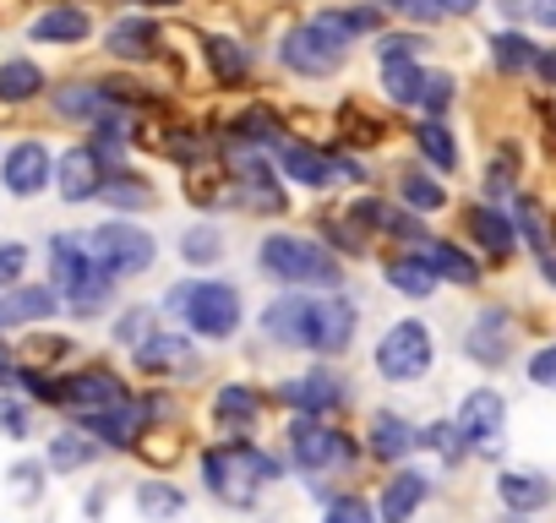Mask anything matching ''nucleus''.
<instances>
[{"instance_id": "obj_1", "label": "nucleus", "mask_w": 556, "mask_h": 523, "mask_svg": "<svg viewBox=\"0 0 556 523\" xmlns=\"http://www.w3.org/2000/svg\"><path fill=\"white\" fill-rule=\"evenodd\" d=\"M355 306L350 301H317V295H285L262 311V339L285 349H312V355H344L355 339Z\"/></svg>"}, {"instance_id": "obj_2", "label": "nucleus", "mask_w": 556, "mask_h": 523, "mask_svg": "<svg viewBox=\"0 0 556 523\" xmlns=\"http://www.w3.org/2000/svg\"><path fill=\"white\" fill-rule=\"evenodd\" d=\"M50 273H55V290L66 295V311L72 317H104L110 311L115 279L88 256L83 234H55L50 240Z\"/></svg>"}, {"instance_id": "obj_3", "label": "nucleus", "mask_w": 556, "mask_h": 523, "mask_svg": "<svg viewBox=\"0 0 556 523\" xmlns=\"http://www.w3.org/2000/svg\"><path fill=\"white\" fill-rule=\"evenodd\" d=\"M256 268L278 284H295V290H328V284L344 279L339 256L328 245L306 240V234H267L256 245Z\"/></svg>"}, {"instance_id": "obj_4", "label": "nucleus", "mask_w": 556, "mask_h": 523, "mask_svg": "<svg viewBox=\"0 0 556 523\" xmlns=\"http://www.w3.org/2000/svg\"><path fill=\"white\" fill-rule=\"evenodd\" d=\"M273 474H278V463L262 447H251V442H224V447H207L202 452V480L229 507H251Z\"/></svg>"}, {"instance_id": "obj_5", "label": "nucleus", "mask_w": 556, "mask_h": 523, "mask_svg": "<svg viewBox=\"0 0 556 523\" xmlns=\"http://www.w3.org/2000/svg\"><path fill=\"white\" fill-rule=\"evenodd\" d=\"M164 311L186 317V328H191L197 339H229V333L240 328V290H235V284H218V279L169 284Z\"/></svg>"}, {"instance_id": "obj_6", "label": "nucleus", "mask_w": 556, "mask_h": 523, "mask_svg": "<svg viewBox=\"0 0 556 523\" xmlns=\"http://www.w3.org/2000/svg\"><path fill=\"white\" fill-rule=\"evenodd\" d=\"M83 245H88V256L99 262L110 279H121V273H148V268H153V256H159L153 234L137 229V224H126V218H110V224L88 229Z\"/></svg>"}, {"instance_id": "obj_7", "label": "nucleus", "mask_w": 556, "mask_h": 523, "mask_svg": "<svg viewBox=\"0 0 556 523\" xmlns=\"http://www.w3.org/2000/svg\"><path fill=\"white\" fill-rule=\"evenodd\" d=\"M229 186L245 213H285V186H278V175L267 169V158L251 142H240L229 153Z\"/></svg>"}, {"instance_id": "obj_8", "label": "nucleus", "mask_w": 556, "mask_h": 523, "mask_svg": "<svg viewBox=\"0 0 556 523\" xmlns=\"http://www.w3.org/2000/svg\"><path fill=\"white\" fill-rule=\"evenodd\" d=\"M344 39H333L328 28H317V23H301V28H290L285 34V44H278V61H285L295 77H333L339 66H344Z\"/></svg>"}, {"instance_id": "obj_9", "label": "nucleus", "mask_w": 556, "mask_h": 523, "mask_svg": "<svg viewBox=\"0 0 556 523\" xmlns=\"http://www.w3.org/2000/svg\"><path fill=\"white\" fill-rule=\"evenodd\" d=\"M377 371L388 382H415L431 371V333L420 322H393L377 344Z\"/></svg>"}, {"instance_id": "obj_10", "label": "nucleus", "mask_w": 556, "mask_h": 523, "mask_svg": "<svg viewBox=\"0 0 556 523\" xmlns=\"http://www.w3.org/2000/svg\"><path fill=\"white\" fill-rule=\"evenodd\" d=\"M290 458H295L301 469H328V463L355 458V442H350L344 431L323 425L317 414H301V420L290 425Z\"/></svg>"}, {"instance_id": "obj_11", "label": "nucleus", "mask_w": 556, "mask_h": 523, "mask_svg": "<svg viewBox=\"0 0 556 523\" xmlns=\"http://www.w3.org/2000/svg\"><path fill=\"white\" fill-rule=\"evenodd\" d=\"M502 420H507L502 393H491V387L469 393L464 409H458V436H464V447H475V452H496V447H502Z\"/></svg>"}, {"instance_id": "obj_12", "label": "nucleus", "mask_w": 556, "mask_h": 523, "mask_svg": "<svg viewBox=\"0 0 556 523\" xmlns=\"http://www.w3.org/2000/svg\"><path fill=\"white\" fill-rule=\"evenodd\" d=\"M77 420H83L88 436H104L110 447H137L142 431H148V404L121 398V404H110V409H77Z\"/></svg>"}, {"instance_id": "obj_13", "label": "nucleus", "mask_w": 556, "mask_h": 523, "mask_svg": "<svg viewBox=\"0 0 556 523\" xmlns=\"http://www.w3.org/2000/svg\"><path fill=\"white\" fill-rule=\"evenodd\" d=\"M50 180H55V158H50L45 142H17L7 153V164H0V186L12 196H39Z\"/></svg>"}, {"instance_id": "obj_14", "label": "nucleus", "mask_w": 556, "mask_h": 523, "mask_svg": "<svg viewBox=\"0 0 556 523\" xmlns=\"http://www.w3.org/2000/svg\"><path fill=\"white\" fill-rule=\"evenodd\" d=\"M278 398H285L290 409H301V414H328V409H339L350 398V387L333 371H312V377L285 382V387H278Z\"/></svg>"}, {"instance_id": "obj_15", "label": "nucleus", "mask_w": 556, "mask_h": 523, "mask_svg": "<svg viewBox=\"0 0 556 523\" xmlns=\"http://www.w3.org/2000/svg\"><path fill=\"white\" fill-rule=\"evenodd\" d=\"M99 180H104V153H99V148H72V153L55 164V186H61L66 202L99 196Z\"/></svg>"}, {"instance_id": "obj_16", "label": "nucleus", "mask_w": 556, "mask_h": 523, "mask_svg": "<svg viewBox=\"0 0 556 523\" xmlns=\"http://www.w3.org/2000/svg\"><path fill=\"white\" fill-rule=\"evenodd\" d=\"M431 496V480L420 474V469H399L388 485H382V501H377V518L382 523H409L415 518V507Z\"/></svg>"}, {"instance_id": "obj_17", "label": "nucleus", "mask_w": 556, "mask_h": 523, "mask_svg": "<svg viewBox=\"0 0 556 523\" xmlns=\"http://www.w3.org/2000/svg\"><path fill=\"white\" fill-rule=\"evenodd\" d=\"M131 360H137L142 371H153V377H169V371H191V366H197L191 339H180V333H148Z\"/></svg>"}, {"instance_id": "obj_18", "label": "nucleus", "mask_w": 556, "mask_h": 523, "mask_svg": "<svg viewBox=\"0 0 556 523\" xmlns=\"http://www.w3.org/2000/svg\"><path fill=\"white\" fill-rule=\"evenodd\" d=\"M121 398H126V387L110 371H77L61 382V404H72V409H110Z\"/></svg>"}, {"instance_id": "obj_19", "label": "nucleus", "mask_w": 556, "mask_h": 523, "mask_svg": "<svg viewBox=\"0 0 556 523\" xmlns=\"http://www.w3.org/2000/svg\"><path fill=\"white\" fill-rule=\"evenodd\" d=\"M61 311V290L55 284H28V290H12V295H0V328H12V322H39Z\"/></svg>"}, {"instance_id": "obj_20", "label": "nucleus", "mask_w": 556, "mask_h": 523, "mask_svg": "<svg viewBox=\"0 0 556 523\" xmlns=\"http://www.w3.org/2000/svg\"><path fill=\"white\" fill-rule=\"evenodd\" d=\"M39 44H83L88 34H93V17L88 12H77V7H50V12H39L34 17V28H28Z\"/></svg>"}, {"instance_id": "obj_21", "label": "nucleus", "mask_w": 556, "mask_h": 523, "mask_svg": "<svg viewBox=\"0 0 556 523\" xmlns=\"http://www.w3.org/2000/svg\"><path fill=\"white\" fill-rule=\"evenodd\" d=\"M115 61H131V66H142V61H153L159 55V28L148 23V17H126V23H115L110 28V44H104Z\"/></svg>"}, {"instance_id": "obj_22", "label": "nucleus", "mask_w": 556, "mask_h": 523, "mask_svg": "<svg viewBox=\"0 0 556 523\" xmlns=\"http://www.w3.org/2000/svg\"><path fill=\"white\" fill-rule=\"evenodd\" d=\"M285 175H290L295 186H306V191H323L328 180H339V158H328V153H317V148L290 142V148H285Z\"/></svg>"}, {"instance_id": "obj_23", "label": "nucleus", "mask_w": 556, "mask_h": 523, "mask_svg": "<svg viewBox=\"0 0 556 523\" xmlns=\"http://www.w3.org/2000/svg\"><path fill=\"white\" fill-rule=\"evenodd\" d=\"M382 279H388L399 295H409V301H426V295L437 290V273H431L426 256H388V262H382Z\"/></svg>"}, {"instance_id": "obj_24", "label": "nucleus", "mask_w": 556, "mask_h": 523, "mask_svg": "<svg viewBox=\"0 0 556 523\" xmlns=\"http://www.w3.org/2000/svg\"><path fill=\"white\" fill-rule=\"evenodd\" d=\"M371 452L388 458V463H393V458H409V452H415V425H409L404 414H388V409L371 414Z\"/></svg>"}, {"instance_id": "obj_25", "label": "nucleus", "mask_w": 556, "mask_h": 523, "mask_svg": "<svg viewBox=\"0 0 556 523\" xmlns=\"http://www.w3.org/2000/svg\"><path fill=\"white\" fill-rule=\"evenodd\" d=\"M464 224H469V234H475L496 262H507V256H513V218H502L496 207H469V218H464Z\"/></svg>"}, {"instance_id": "obj_26", "label": "nucleus", "mask_w": 556, "mask_h": 523, "mask_svg": "<svg viewBox=\"0 0 556 523\" xmlns=\"http://www.w3.org/2000/svg\"><path fill=\"white\" fill-rule=\"evenodd\" d=\"M202 50H207V66H213V77H218V88H240L245 82V72H251V61H245V50L235 44V39H202Z\"/></svg>"}, {"instance_id": "obj_27", "label": "nucleus", "mask_w": 556, "mask_h": 523, "mask_svg": "<svg viewBox=\"0 0 556 523\" xmlns=\"http://www.w3.org/2000/svg\"><path fill=\"white\" fill-rule=\"evenodd\" d=\"M469 355H475L480 366H502V360H507V322H502V311H485V317L469 328Z\"/></svg>"}, {"instance_id": "obj_28", "label": "nucleus", "mask_w": 556, "mask_h": 523, "mask_svg": "<svg viewBox=\"0 0 556 523\" xmlns=\"http://www.w3.org/2000/svg\"><path fill=\"white\" fill-rule=\"evenodd\" d=\"M137 512H142L148 523H175V518L186 512V496H180L175 485H164V480H142V485H137Z\"/></svg>"}, {"instance_id": "obj_29", "label": "nucleus", "mask_w": 556, "mask_h": 523, "mask_svg": "<svg viewBox=\"0 0 556 523\" xmlns=\"http://www.w3.org/2000/svg\"><path fill=\"white\" fill-rule=\"evenodd\" d=\"M45 93V72L34 61H0V104H28Z\"/></svg>"}, {"instance_id": "obj_30", "label": "nucleus", "mask_w": 556, "mask_h": 523, "mask_svg": "<svg viewBox=\"0 0 556 523\" xmlns=\"http://www.w3.org/2000/svg\"><path fill=\"white\" fill-rule=\"evenodd\" d=\"M256 414H262V398H256L251 387L229 382V387L213 393V420H218V425H251Z\"/></svg>"}, {"instance_id": "obj_31", "label": "nucleus", "mask_w": 556, "mask_h": 523, "mask_svg": "<svg viewBox=\"0 0 556 523\" xmlns=\"http://www.w3.org/2000/svg\"><path fill=\"white\" fill-rule=\"evenodd\" d=\"M99 458V447L83 436V431H61V436H50V452H45V463L55 469V474H72V469H88Z\"/></svg>"}, {"instance_id": "obj_32", "label": "nucleus", "mask_w": 556, "mask_h": 523, "mask_svg": "<svg viewBox=\"0 0 556 523\" xmlns=\"http://www.w3.org/2000/svg\"><path fill=\"white\" fill-rule=\"evenodd\" d=\"M426 262H431V273L447 279V284H480V268H475L458 245H447V240H431V245H426Z\"/></svg>"}, {"instance_id": "obj_33", "label": "nucleus", "mask_w": 556, "mask_h": 523, "mask_svg": "<svg viewBox=\"0 0 556 523\" xmlns=\"http://www.w3.org/2000/svg\"><path fill=\"white\" fill-rule=\"evenodd\" d=\"M420 88H426V72L415 61H382V93L393 104H420Z\"/></svg>"}, {"instance_id": "obj_34", "label": "nucleus", "mask_w": 556, "mask_h": 523, "mask_svg": "<svg viewBox=\"0 0 556 523\" xmlns=\"http://www.w3.org/2000/svg\"><path fill=\"white\" fill-rule=\"evenodd\" d=\"M496 490H502V501H507L513 512H534V507L551 501V485H545L540 474H502Z\"/></svg>"}, {"instance_id": "obj_35", "label": "nucleus", "mask_w": 556, "mask_h": 523, "mask_svg": "<svg viewBox=\"0 0 556 523\" xmlns=\"http://www.w3.org/2000/svg\"><path fill=\"white\" fill-rule=\"evenodd\" d=\"M229 137H235V142H251V148H262V142H285V120H278L273 110H245V115L229 126Z\"/></svg>"}, {"instance_id": "obj_36", "label": "nucleus", "mask_w": 556, "mask_h": 523, "mask_svg": "<svg viewBox=\"0 0 556 523\" xmlns=\"http://www.w3.org/2000/svg\"><path fill=\"white\" fill-rule=\"evenodd\" d=\"M415 142H420V153L447 175V169H458V148H453V131L442 126V120H426V126H415Z\"/></svg>"}, {"instance_id": "obj_37", "label": "nucleus", "mask_w": 556, "mask_h": 523, "mask_svg": "<svg viewBox=\"0 0 556 523\" xmlns=\"http://www.w3.org/2000/svg\"><path fill=\"white\" fill-rule=\"evenodd\" d=\"M99 196H104L110 207H148V202H153V191H148L137 175H126V169H110V175L99 180Z\"/></svg>"}, {"instance_id": "obj_38", "label": "nucleus", "mask_w": 556, "mask_h": 523, "mask_svg": "<svg viewBox=\"0 0 556 523\" xmlns=\"http://www.w3.org/2000/svg\"><path fill=\"white\" fill-rule=\"evenodd\" d=\"M180 256L197 262V268L218 262V256H224V234H218V224H191V229L180 234Z\"/></svg>"}, {"instance_id": "obj_39", "label": "nucleus", "mask_w": 556, "mask_h": 523, "mask_svg": "<svg viewBox=\"0 0 556 523\" xmlns=\"http://www.w3.org/2000/svg\"><path fill=\"white\" fill-rule=\"evenodd\" d=\"M399 196H404L409 207H420V213H437V207L447 202V191H442L426 169H404V175H399Z\"/></svg>"}, {"instance_id": "obj_40", "label": "nucleus", "mask_w": 556, "mask_h": 523, "mask_svg": "<svg viewBox=\"0 0 556 523\" xmlns=\"http://www.w3.org/2000/svg\"><path fill=\"white\" fill-rule=\"evenodd\" d=\"M312 23L350 44V39H361V34H371V28H377V12H366V7H355V12H317Z\"/></svg>"}, {"instance_id": "obj_41", "label": "nucleus", "mask_w": 556, "mask_h": 523, "mask_svg": "<svg viewBox=\"0 0 556 523\" xmlns=\"http://www.w3.org/2000/svg\"><path fill=\"white\" fill-rule=\"evenodd\" d=\"M491 55H496V66L513 77V72H523V66H534V44L523 39V34H496L491 39Z\"/></svg>"}, {"instance_id": "obj_42", "label": "nucleus", "mask_w": 556, "mask_h": 523, "mask_svg": "<svg viewBox=\"0 0 556 523\" xmlns=\"http://www.w3.org/2000/svg\"><path fill=\"white\" fill-rule=\"evenodd\" d=\"M415 447H431V452H442L447 463H458L464 458V436H458V425H426V431H415Z\"/></svg>"}, {"instance_id": "obj_43", "label": "nucleus", "mask_w": 556, "mask_h": 523, "mask_svg": "<svg viewBox=\"0 0 556 523\" xmlns=\"http://www.w3.org/2000/svg\"><path fill=\"white\" fill-rule=\"evenodd\" d=\"M186 191H191V202H197V207H218L224 196L235 202V191H224V180H218V175H207V169L186 175Z\"/></svg>"}, {"instance_id": "obj_44", "label": "nucleus", "mask_w": 556, "mask_h": 523, "mask_svg": "<svg viewBox=\"0 0 556 523\" xmlns=\"http://www.w3.org/2000/svg\"><path fill=\"white\" fill-rule=\"evenodd\" d=\"M23 268H28V245L0 240V290H12V284L23 279Z\"/></svg>"}, {"instance_id": "obj_45", "label": "nucleus", "mask_w": 556, "mask_h": 523, "mask_svg": "<svg viewBox=\"0 0 556 523\" xmlns=\"http://www.w3.org/2000/svg\"><path fill=\"white\" fill-rule=\"evenodd\" d=\"M28 431H34L28 409H23L17 398H7V393H0V436H12V442H23Z\"/></svg>"}, {"instance_id": "obj_46", "label": "nucleus", "mask_w": 556, "mask_h": 523, "mask_svg": "<svg viewBox=\"0 0 556 523\" xmlns=\"http://www.w3.org/2000/svg\"><path fill=\"white\" fill-rule=\"evenodd\" d=\"M377 55H382V61H415V55H420V39H415V34H382V39H377Z\"/></svg>"}, {"instance_id": "obj_47", "label": "nucleus", "mask_w": 556, "mask_h": 523, "mask_svg": "<svg viewBox=\"0 0 556 523\" xmlns=\"http://www.w3.org/2000/svg\"><path fill=\"white\" fill-rule=\"evenodd\" d=\"M344 126H355L350 137H355V142H366V148H371V142H382V120H371L361 104H344Z\"/></svg>"}, {"instance_id": "obj_48", "label": "nucleus", "mask_w": 556, "mask_h": 523, "mask_svg": "<svg viewBox=\"0 0 556 523\" xmlns=\"http://www.w3.org/2000/svg\"><path fill=\"white\" fill-rule=\"evenodd\" d=\"M23 349H28V360H34V366H55V360H66V355H72V339H28Z\"/></svg>"}, {"instance_id": "obj_49", "label": "nucleus", "mask_w": 556, "mask_h": 523, "mask_svg": "<svg viewBox=\"0 0 556 523\" xmlns=\"http://www.w3.org/2000/svg\"><path fill=\"white\" fill-rule=\"evenodd\" d=\"M420 104H426L431 115H442V110L453 104V77H426V88H420Z\"/></svg>"}, {"instance_id": "obj_50", "label": "nucleus", "mask_w": 556, "mask_h": 523, "mask_svg": "<svg viewBox=\"0 0 556 523\" xmlns=\"http://www.w3.org/2000/svg\"><path fill=\"white\" fill-rule=\"evenodd\" d=\"M328 523H371V507H366L361 496H339V501L328 507Z\"/></svg>"}, {"instance_id": "obj_51", "label": "nucleus", "mask_w": 556, "mask_h": 523, "mask_svg": "<svg viewBox=\"0 0 556 523\" xmlns=\"http://www.w3.org/2000/svg\"><path fill=\"white\" fill-rule=\"evenodd\" d=\"M12 480H17V496H23V501H34V496H39V480H45V463H17V469H12Z\"/></svg>"}, {"instance_id": "obj_52", "label": "nucleus", "mask_w": 556, "mask_h": 523, "mask_svg": "<svg viewBox=\"0 0 556 523\" xmlns=\"http://www.w3.org/2000/svg\"><path fill=\"white\" fill-rule=\"evenodd\" d=\"M115 339L137 349V344L148 339V311H131V317H121V328H115Z\"/></svg>"}, {"instance_id": "obj_53", "label": "nucleus", "mask_w": 556, "mask_h": 523, "mask_svg": "<svg viewBox=\"0 0 556 523\" xmlns=\"http://www.w3.org/2000/svg\"><path fill=\"white\" fill-rule=\"evenodd\" d=\"M529 377H534L540 387H556V344H551V349H540V355L529 360Z\"/></svg>"}, {"instance_id": "obj_54", "label": "nucleus", "mask_w": 556, "mask_h": 523, "mask_svg": "<svg viewBox=\"0 0 556 523\" xmlns=\"http://www.w3.org/2000/svg\"><path fill=\"white\" fill-rule=\"evenodd\" d=\"M142 447V458H153V463H175L180 458V436L175 442H137Z\"/></svg>"}, {"instance_id": "obj_55", "label": "nucleus", "mask_w": 556, "mask_h": 523, "mask_svg": "<svg viewBox=\"0 0 556 523\" xmlns=\"http://www.w3.org/2000/svg\"><path fill=\"white\" fill-rule=\"evenodd\" d=\"M529 17L540 28H556V0H529Z\"/></svg>"}, {"instance_id": "obj_56", "label": "nucleus", "mask_w": 556, "mask_h": 523, "mask_svg": "<svg viewBox=\"0 0 556 523\" xmlns=\"http://www.w3.org/2000/svg\"><path fill=\"white\" fill-rule=\"evenodd\" d=\"M534 72L556 88V50H534Z\"/></svg>"}, {"instance_id": "obj_57", "label": "nucleus", "mask_w": 556, "mask_h": 523, "mask_svg": "<svg viewBox=\"0 0 556 523\" xmlns=\"http://www.w3.org/2000/svg\"><path fill=\"white\" fill-rule=\"evenodd\" d=\"M17 382V366H12V355H7V344H0V387H12Z\"/></svg>"}, {"instance_id": "obj_58", "label": "nucleus", "mask_w": 556, "mask_h": 523, "mask_svg": "<svg viewBox=\"0 0 556 523\" xmlns=\"http://www.w3.org/2000/svg\"><path fill=\"white\" fill-rule=\"evenodd\" d=\"M475 7H480V0H442V12H458V17L475 12Z\"/></svg>"}, {"instance_id": "obj_59", "label": "nucleus", "mask_w": 556, "mask_h": 523, "mask_svg": "<svg viewBox=\"0 0 556 523\" xmlns=\"http://www.w3.org/2000/svg\"><path fill=\"white\" fill-rule=\"evenodd\" d=\"M142 7H180V0H142Z\"/></svg>"}, {"instance_id": "obj_60", "label": "nucleus", "mask_w": 556, "mask_h": 523, "mask_svg": "<svg viewBox=\"0 0 556 523\" xmlns=\"http://www.w3.org/2000/svg\"><path fill=\"white\" fill-rule=\"evenodd\" d=\"M388 7H393V12H404V0H388Z\"/></svg>"}, {"instance_id": "obj_61", "label": "nucleus", "mask_w": 556, "mask_h": 523, "mask_svg": "<svg viewBox=\"0 0 556 523\" xmlns=\"http://www.w3.org/2000/svg\"><path fill=\"white\" fill-rule=\"evenodd\" d=\"M551 120H556V110H551Z\"/></svg>"}]
</instances>
